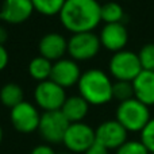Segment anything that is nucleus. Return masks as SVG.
Listing matches in <instances>:
<instances>
[{"label": "nucleus", "instance_id": "nucleus-1", "mask_svg": "<svg viewBox=\"0 0 154 154\" xmlns=\"http://www.w3.org/2000/svg\"><path fill=\"white\" fill-rule=\"evenodd\" d=\"M97 0H66L60 11L61 23L73 34L92 31L101 20Z\"/></svg>", "mask_w": 154, "mask_h": 154}, {"label": "nucleus", "instance_id": "nucleus-2", "mask_svg": "<svg viewBox=\"0 0 154 154\" xmlns=\"http://www.w3.org/2000/svg\"><path fill=\"white\" fill-rule=\"evenodd\" d=\"M80 96L89 104L100 106L112 99V82L109 77L100 69H88L81 73L79 80Z\"/></svg>", "mask_w": 154, "mask_h": 154}, {"label": "nucleus", "instance_id": "nucleus-3", "mask_svg": "<svg viewBox=\"0 0 154 154\" xmlns=\"http://www.w3.org/2000/svg\"><path fill=\"white\" fill-rule=\"evenodd\" d=\"M150 119L149 107L135 97L122 101L116 108V120L127 130V133H141Z\"/></svg>", "mask_w": 154, "mask_h": 154}, {"label": "nucleus", "instance_id": "nucleus-4", "mask_svg": "<svg viewBox=\"0 0 154 154\" xmlns=\"http://www.w3.org/2000/svg\"><path fill=\"white\" fill-rule=\"evenodd\" d=\"M109 72L116 81L133 82L142 72L138 54L128 50H120L115 53L109 60Z\"/></svg>", "mask_w": 154, "mask_h": 154}, {"label": "nucleus", "instance_id": "nucleus-5", "mask_svg": "<svg viewBox=\"0 0 154 154\" xmlns=\"http://www.w3.org/2000/svg\"><path fill=\"white\" fill-rule=\"evenodd\" d=\"M69 120L65 118L61 109L57 111H45L41 115L38 131L42 138L50 143H60L64 141L65 133L69 127Z\"/></svg>", "mask_w": 154, "mask_h": 154}, {"label": "nucleus", "instance_id": "nucleus-6", "mask_svg": "<svg viewBox=\"0 0 154 154\" xmlns=\"http://www.w3.org/2000/svg\"><path fill=\"white\" fill-rule=\"evenodd\" d=\"M35 101L45 111H57L61 109L66 100L65 88L60 87L50 79L41 81L35 88Z\"/></svg>", "mask_w": 154, "mask_h": 154}, {"label": "nucleus", "instance_id": "nucleus-7", "mask_svg": "<svg viewBox=\"0 0 154 154\" xmlns=\"http://www.w3.org/2000/svg\"><path fill=\"white\" fill-rule=\"evenodd\" d=\"M62 142L70 152L85 153L96 142L95 130L82 122L70 123Z\"/></svg>", "mask_w": 154, "mask_h": 154}, {"label": "nucleus", "instance_id": "nucleus-8", "mask_svg": "<svg viewBox=\"0 0 154 154\" xmlns=\"http://www.w3.org/2000/svg\"><path fill=\"white\" fill-rule=\"evenodd\" d=\"M100 38L92 31L77 32L68 41V51L75 60H89L99 53Z\"/></svg>", "mask_w": 154, "mask_h": 154}, {"label": "nucleus", "instance_id": "nucleus-9", "mask_svg": "<svg viewBox=\"0 0 154 154\" xmlns=\"http://www.w3.org/2000/svg\"><path fill=\"white\" fill-rule=\"evenodd\" d=\"M96 142L106 149H119L127 142V130L118 120H106L95 130Z\"/></svg>", "mask_w": 154, "mask_h": 154}, {"label": "nucleus", "instance_id": "nucleus-10", "mask_svg": "<svg viewBox=\"0 0 154 154\" xmlns=\"http://www.w3.org/2000/svg\"><path fill=\"white\" fill-rule=\"evenodd\" d=\"M41 115L38 109L29 101H22L11 108V122L18 131L24 134L38 130Z\"/></svg>", "mask_w": 154, "mask_h": 154}, {"label": "nucleus", "instance_id": "nucleus-11", "mask_svg": "<svg viewBox=\"0 0 154 154\" xmlns=\"http://www.w3.org/2000/svg\"><path fill=\"white\" fill-rule=\"evenodd\" d=\"M34 11L31 0H3L0 19L8 23H22L27 20Z\"/></svg>", "mask_w": 154, "mask_h": 154}, {"label": "nucleus", "instance_id": "nucleus-12", "mask_svg": "<svg viewBox=\"0 0 154 154\" xmlns=\"http://www.w3.org/2000/svg\"><path fill=\"white\" fill-rule=\"evenodd\" d=\"M80 77H81V72H80L79 65L72 60L61 58L53 64L50 80L58 84L60 87H72L73 84L79 82Z\"/></svg>", "mask_w": 154, "mask_h": 154}, {"label": "nucleus", "instance_id": "nucleus-13", "mask_svg": "<svg viewBox=\"0 0 154 154\" xmlns=\"http://www.w3.org/2000/svg\"><path fill=\"white\" fill-rule=\"evenodd\" d=\"M99 38L100 43L106 49L118 53L127 45L128 32L122 23H108L103 27Z\"/></svg>", "mask_w": 154, "mask_h": 154}, {"label": "nucleus", "instance_id": "nucleus-14", "mask_svg": "<svg viewBox=\"0 0 154 154\" xmlns=\"http://www.w3.org/2000/svg\"><path fill=\"white\" fill-rule=\"evenodd\" d=\"M38 49L41 56L48 58L49 61H58L68 50V42L58 32H48L39 39Z\"/></svg>", "mask_w": 154, "mask_h": 154}, {"label": "nucleus", "instance_id": "nucleus-15", "mask_svg": "<svg viewBox=\"0 0 154 154\" xmlns=\"http://www.w3.org/2000/svg\"><path fill=\"white\" fill-rule=\"evenodd\" d=\"M134 97L145 106H154V72L142 70L133 81Z\"/></svg>", "mask_w": 154, "mask_h": 154}, {"label": "nucleus", "instance_id": "nucleus-16", "mask_svg": "<svg viewBox=\"0 0 154 154\" xmlns=\"http://www.w3.org/2000/svg\"><path fill=\"white\" fill-rule=\"evenodd\" d=\"M89 103L81 96H70L66 97L61 111L69 123H79L87 116Z\"/></svg>", "mask_w": 154, "mask_h": 154}, {"label": "nucleus", "instance_id": "nucleus-17", "mask_svg": "<svg viewBox=\"0 0 154 154\" xmlns=\"http://www.w3.org/2000/svg\"><path fill=\"white\" fill-rule=\"evenodd\" d=\"M0 100L8 108H14L23 101V89L16 82H7L0 89Z\"/></svg>", "mask_w": 154, "mask_h": 154}, {"label": "nucleus", "instance_id": "nucleus-18", "mask_svg": "<svg viewBox=\"0 0 154 154\" xmlns=\"http://www.w3.org/2000/svg\"><path fill=\"white\" fill-rule=\"evenodd\" d=\"M51 68L53 64L51 61H49L48 58L39 56L35 57L30 61L29 64V73L31 77H34L35 80H39V81H45V80L50 79L51 75Z\"/></svg>", "mask_w": 154, "mask_h": 154}, {"label": "nucleus", "instance_id": "nucleus-19", "mask_svg": "<svg viewBox=\"0 0 154 154\" xmlns=\"http://www.w3.org/2000/svg\"><path fill=\"white\" fill-rule=\"evenodd\" d=\"M100 15H101V20L106 22V24L122 23L123 8L120 7V4H118L115 2H107L106 4L101 5Z\"/></svg>", "mask_w": 154, "mask_h": 154}, {"label": "nucleus", "instance_id": "nucleus-20", "mask_svg": "<svg viewBox=\"0 0 154 154\" xmlns=\"http://www.w3.org/2000/svg\"><path fill=\"white\" fill-rule=\"evenodd\" d=\"M66 0H31L34 10L43 15H54L60 14Z\"/></svg>", "mask_w": 154, "mask_h": 154}, {"label": "nucleus", "instance_id": "nucleus-21", "mask_svg": "<svg viewBox=\"0 0 154 154\" xmlns=\"http://www.w3.org/2000/svg\"><path fill=\"white\" fill-rule=\"evenodd\" d=\"M112 97L122 101L134 99V87L130 81H116L112 84Z\"/></svg>", "mask_w": 154, "mask_h": 154}, {"label": "nucleus", "instance_id": "nucleus-22", "mask_svg": "<svg viewBox=\"0 0 154 154\" xmlns=\"http://www.w3.org/2000/svg\"><path fill=\"white\" fill-rule=\"evenodd\" d=\"M138 58L141 62L142 70L154 72V43H147L142 46L138 53Z\"/></svg>", "mask_w": 154, "mask_h": 154}, {"label": "nucleus", "instance_id": "nucleus-23", "mask_svg": "<svg viewBox=\"0 0 154 154\" xmlns=\"http://www.w3.org/2000/svg\"><path fill=\"white\" fill-rule=\"evenodd\" d=\"M116 154H150L141 141H127L116 150Z\"/></svg>", "mask_w": 154, "mask_h": 154}, {"label": "nucleus", "instance_id": "nucleus-24", "mask_svg": "<svg viewBox=\"0 0 154 154\" xmlns=\"http://www.w3.org/2000/svg\"><path fill=\"white\" fill-rule=\"evenodd\" d=\"M141 142L150 153H154V118L149 120V123L141 131Z\"/></svg>", "mask_w": 154, "mask_h": 154}, {"label": "nucleus", "instance_id": "nucleus-25", "mask_svg": "<svg viewBox=\"0 0 154 154\" xmlns=\"http://www.w3.org/2000/svg\"><path fill=\"white\" fill-rule=\"evenodd\" d=\"M109 150L106 149L104 146H101L100 143H97V142H95V143L92 145V146L89 147V149L87 150L84 154H109L108 153Z\"/></svg>", "mask_w": 154, "mask_h": 154}, {"label": "nucleus", "instance_id": "nucleus-26", "mask_svg": "<svg viewBox=\"0 0 154 154\" xmlns=\"http://www.w3.org/2000/svg\"><path fill=\"white\" fill-rule=\"evenodd\" d=\"M31 154H56V152L49 145H38L32 149Z\"/></svg>", "mask_w": 154, "mask_h": 154}, {"label": "nucleus", "instance_id": "nucleus-27", "mask_svg": "<svg viewBox=\"0 0 154 154\" xmlns=\"http://www.w3.org/2000/svg\"><path fill=\"white\" fill-rule=\"evenodd\" d=\"M8 64V51L5 50L4 45H0V70H3Z\"/></svg>", "mask_w": 154, "mask_h": 154}, {"label": "nucleus", "instance_id": "nucleus-28", "mask_svg": "<svg viewBox=\"0 0 154 154\" xmlns=\"http://www.w3.org/2000/svg\"><path fill=\"white\" fill-rule=\"evenodd\" d=\"M7 37H8V32H7V30H5L3 26H0V45H3V43L5 42V39H7Z\"/></svg>", "mask_w": 154, "mask_h": 154}, {"label": "nucleus", "instance_id": "nucleus-29", "mask_svg": "<svg viewBox=\"0 0 154 154\" xmlns=\"http://www.w3.org/2000/svg\"><path fill=\"white\" fill-rule=\"evenodd\" d=\"M2 139H3V128L0 126V143H2Z\"/></svg>", "mask_w": 154, "mask_h": 154}, {"label": "nucleus", "instance_id": "nucleus-30", "mask_svg": "<svg viewBox=\"0 0 154 154\" xmlns=\"http://www.w3.org/2000/svg\"><path fill=\"white\" fill-rule=\"evenodd\" d=\"M150 154H154V153H150Z\"/></svg>", "mask_w": 154, "mask_h": 154}]
</instances>
